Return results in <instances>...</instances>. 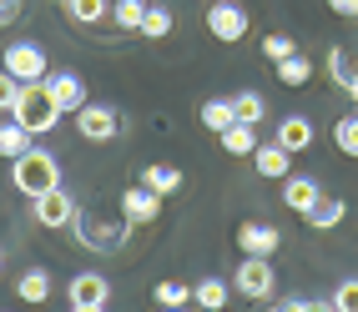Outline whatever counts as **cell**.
<instances>
[{"instance_id":"cell-4","label":"cell","mask_w":358,"mask_h":312,"mask_svg":"<svg viewBox=\"0 0 358 312\" xmlns=\"http://www.w3.org/2000/svg\"><path fill=\"white\" fill-rule=\"evenodd\" d=\"M232 287H237V292H243V297H252V302H262V297H273V287H278V277H273V267H268V257H248L243 267H237Z\"/></svg>"},{"instance_id":"cell-28","label":"cell","mask_w":358,"mask_h":312,"mask_svg":"<svg viewBox=\"0 0 358 312\" xmlns=\"http://www.w3.org/2000/svg\"><path fill=\"white\" fill-rule=\"evenodd\" d=\"M166 31H172V10H162V6H147V15H141V36L162 40Z\"/></svg>"},{"instance_id":"cell-29","label":"cell","mask_w":358,"mask_h":312,"mask_svg":"<svg viewBox=\"0 0 358 312\" xmlns=\"http://www.w3.org/2000/svg\"><path fill=\"white\" fill-rule=\"evenodd\" d=\"M333 141H338V151L358 156V116H343V121L333 126Z\"/></svg>"},{"instance_id":"cell-22","label":"cell","mask_w":358,"mask_h":312,"mask_svg":"<svg viewBox=\"0 0 358 312\" xmlns=\"http://www.w3.org/2000/svg\"><path fill=\"white\" fill-rule=\"evenodd\" d=\"M328 70H333V81H338L348 96H358V61H348L343 51H333L328 56Z\"/></svg>"},{"instance_id":"cell-6","label":"cell","mask_w":358,"mask_h":312,"mask_svg":"<svg viewBox=\"0 0 358 312\" xmlns=\"http://www.w3.org/2000/svg\"><path fill=\"white\" fill-rule=\"evenodd\" d=\"M76 217H81V211H76V202H71V191H45V197H36V222L41 227H76Z\"/></svg>"},{"instance_id":"cell-26","label":"cell","mask_w":358,"mask_h":312,"mask_svg":"<svg viewBox=\"0 0 358 312\" xmlns=\"http://www.w3.org/2000/svg\"><path fill=\"white\" fill-rule=\"evenodd\" d=\"M187 302H192V287L187 282H177V277L157 282V307H187Z\"/></svg>"},{"instance_id":"cell-3","label":"cell","mask_w":358,"mask_h":312,"mask_svg":"<svg viewBox=\"0 0 358 312\" xmlns=\"http://www.w3.org/2000/svg\"><path fill=\"white\" fill-rule=\"evenodd\" d=\"M6 70H10V76L15 81H45V76H51V61H45V51H41V45H6Z\"/></svg>"},{"instance_id":"cell-1","label":"cell","mask_w":358,"mask_h":312,"mask_svg":"<svg viewBox=\"0 0 358 312\" xmlns=\"http://www.w3.org/2000/svg\"><path fill=\"white\" fill-rule=\"evenodd\" d=\"M10 177H15V191H20V197L36 202V197H45V191L61 186V166H56L51 151L31 147V151H20V156L10 161Z\"/></svg>"},{"instance_id":"cell-16","label":"cell","mask_w":358,"mask_h":312,"mask_svg":"<svg viewBox=\"0 0 358 312\" xmlns=\"http://www.w3.org/2000/svg\"><path fill=\"white\" fill-rule=\"evenodd\" d=\"M318 197H323L318 181H308V177H288V181H282V202H288L293 211H308Z\"/></svg>"},{"instance_id":"cell-36","label":"cell","mask_w":358,"mask_h":312,"mask_svg":"<svg viewBox=\"0 0 358 312\" xmlns=\"http://www.w3.org/2000/svg\"><path fill=\"white\" fill-rule=\"evenodd\" d=\"M273 312H298V302H278V307H273Z\"/></svg>"},{"instance_id":"cell-15","label":"cell","mask_w":358,"mask_h":312,"mask_svg":"<svg viewBox=\"0 0 358 312\" xmlns=\"http://www.w3.org/2000/svg\"><path fill=\"white\" fill-rule=\"evenodd\" d=\"M343 211H348V207H343L338 197H318L313 207L303 211V217H308V227H318V232H328V227H338V222H343Z\"/></svg>"},{"instance_id":"cell-9","label":"cell","mask_w":358,"mask_h":312,"mask_svg":"<svg viewBox=\"0 0 358 312\" xmlns=\"http://www.w3.org/2000/svg\"><path fill=\"white\" fill-rule=\"evenodd\" d=\"M207 31L217 40H243L248 36V10L243 6H212L207 10Z\"/></svg>"},{"instance_id":"cell-12","label":"cell","mask_w":358,"mask_h":312,"mask_svg":"<svg viewBox=\"0 0 358 312\" xmlns=\"http://www.w3.org/2000/svg\"><path fill=\"white\" fill-rule=\"evenodd\" d=\"M227 297H232V287H227L222 277H207V282H197V287H192V302H197L202 312H222V307H227Z\"/></svg>"},{"instance_id":"cell-40","label":"cell","mask_w":358,"mask_h":312,"mask_svg":"<svg viewBox=\"0 0 358 312\" xmlns=\"http://www.w3.org/2000/svg\"><path fill=\"white\" fill-rule=\"evenodd\" d=\"M353 116H358V111H353Z\"/></svg>"},{"instance_id":"cell-27","label":"cell","mask_w":358,"mask_h":312,"mask_svg":"<svg viewBox=\"0 0 358 312\" xmlns=\"http://www.w3.org/2000/svg\"><path fill=\"white\" fill-rule=\"evenodd\" d=\"M232 111H237V121H243V126H257V121H262V96H257V91L232 96Z\"/></svg>"},{"instance_id":"cell-5","label":"cell","mask_w":358,"mask_h":312,"mask_svg":"<svg viewBox=\"0 0 358 312\" xmlns=\"http://www.w3.org/2000/svg\"><path fill=\"white\" fill-rule=\"evenodd\" d=\"M76 131L86 136V141H116V136H122V116H116L111 106H81L76 111Z\"/></svg>"},{"instance_id":"cell-38","label":"cell","mask_w":358,"mask_h":312,"mask_svg":"<svg viewBox=\"0 0 358 312\" xmlns=\"http://www.w3.org/2000/svg\"><path fill=\"white\" fill-rule=\"evenodd\" d=\"M162 312H187V307H162Z\"/></svg>"},{"instance_id":"cell-17","label":"cell","mask_w":358,"mask_h":312,"mask_svg":"<svg viewBox=\"0 0 358 312\" xmlns=\"http://www.w3.org/2000/svg\"><path fill=\"white\" fill-rule=\"evenodd\" d=\"M141 186H152V191H162V197H166V191H177L182 186V172H177V166H141Z\"/></svg>"},{"instance_id":"cell-19","label":"cell","mask_w":358,"mask_h":312,"mask_svg":"<svg viewBox=\"0 0 358 312\" xmlns=\"http://www.w3.org/2000/svg\"><path fill=\"white\" fill-rule=\"evenodd\" d=\"M222 147H227L232 156H252V151H257V126H243V121L227 126V131H222Z\"/></svg>"},{"instance_id":"cell-2","label":"cell","mask_w":358,"mask_h":312,"mask_svg":"<svg viewBox=\"0 0 358 312\" xmlns=\"http://www.w3.org/2000/svg\"><path fill=\"white\" fill-rule=\"evenodd\" d=\"M15 121L26 126L31 136H41V131H56V121H61V106H56V96L45 91V81H31L26 91H20V101H15Z\"/></svg>"},{"instance_id":"cell-8","label":"cell","mask_w":358,"mask_h":312,"mask_svg":"<svg viewBox=\"0 0 358 312\" xmlns=\"http://www.w3.org/2000/svg\"><path fill=\"white\" fill-rule=\"evenodd\" d=\"M45 91L56 96L61 116H76V111L86 106V86H81V76H71V70H56V76H45Z\"/></svg>"},{"instance_id":"cell-30","label":"cell","mask_w":358,"mask_h":312,"mask_svg":"<svg viewBox=\"0 0 358 312\" xmlns=\"http://www.w3.org/2000/svg\"><path fill=\"white\" fill-rule=\"evenodd\" d=\"M20 91H26V81H15L10 70H0V111H15V101H20Z\"/></svg>"},{"instance_id":"cell-24","label":"cell","mask_w":358,"mask_h":312,"mask_svg":"<svg viewBox=\"0 0 358 312\" xmlns=\"http://www.w3.org/2000/svg\"><path fill=\"white\" fill-rule=\"evenodd\" d=\"M15 292H20V297H26V302H45V297H51V277H45L41 267H31L26 277H20V282H15Z\"/></svg>"},{"instance_id":"cell-35","label":"cell","mask_w":358,"mask_h":312,"mask_svg":"<svg viewBox=\"0 0 358 312\" xmlns=\"http://www.w3.org/2000/svg\"><path fill=\"white\" fill-rule=\"evenodd\" d=\"M298 312H333V302H298Z\"/></svg>"},{"instance_id":"cell-33","label":"cell","mask_w":358,"mask_h":312,"mask_svg":"<svg viewBox=\"0 0 358 312\" xmlns=\"http://www.w3.org/2000/svg\"><path fill=\"white\" fill-rule=\"evenodd\" d=\"M20 6H26V0H0V26H15V20H20Z\"/></svg>"},{"instance_id":"cell-7","label":"cell","mask_w":358,"mask_h":312,"mask_svg":"<svg viewBox=\"0 0 358 312\" xmlns=\"http://www.w3.org/2000/svg\"><path fill=\"white\" fill-rule=\"evenodd\" d=\"M122 217H127L131 227L157 222V217H162V191H152V186H127V191H122Z\"/></svg>"},{"instance_id":"cell-14","label":"cell","mask_w":358,"mask_h":312,"mask_svg":"<svg viewBox=\"0 0 358 312\" xmlns=\"http://www.w3.org/2000/svg\"><path fill=\"white\" fill-rule=\"evenodd\" d=\"M288 156H293V151H282L278 141H273V147H257V151H252V161H257V177H273V181H282V177H288Z\"/></svg>"},{"instance_id":"cell-34","label":"cell","mask_w":358,"mask_h":312,"mask_svg":"<svg viewBox=\"0 0 358 312\" xmlns=\"http://www.w3.org/2000/svg\"><path fill=\"white\" fill-rule=\"evenodd\" d=\"M328 6L338 10V15H358V0H328Z\"/></svg>"},{"instance_id":"cell-25","label":"cell","mask_w":358,"mask_h":312,"mask_svg":"<svg viewBox=\"0 0 358 312\" xmlns=\"http://www.w3.org/2000/svg\"><path fill=\"white\" fill-rule=\"evenodd\" d=\"M141 15H147V0H116L111 6V20L122 31H141Z\"/></svg>"},{"instance_id":"cell-31","label":"cell","mask_w":358,"mask_h":312,"mask_svg":"<svg viewBox=\"0 0 358 312\" xmlns=\"http://www.w3.org/2000/svg\"><path fill=\"white\" fill-rule=\"evenodd\" d=\"M293 51H298V45L288 36H268V40H262V56H268V61H288Z\"/></svg>"},{"instance_id":"cell-39","label":"cell","mask_w":358,"mask_h":312,"mask_svg":"<svg viewBox=\"0 0 358 312\" xmlns=\"http://www.w3.org/2000/svg\"><path fill=\"white\" fill-rule=\"evenodd\" d=\"M0 272H6V257H0Z\"/></svg>"},{"instance_id":"cell-13","label":"cell","mask_w":358,"mask_h":312,"mask_svg":"<svg viewBox=\"0 0 358 312\" xmlns=\"http://www.w3.org/2000/svg\"><path fill=\"white\" fill-rule=\"evenodd\" d=\"M278 147L282 151H308L313 147V126H308L303 116H288V121L278 126Z\"/></svg>"},{"instance_id":"cell-32","label":"cell","mask_w":358,"mask_h":312,"mask_svg":"<svg viewBox=\"0 0 358 312\" xmlns=\"http://www.w3.org/2000/svg\"><path fill=\"white\" fill-rule=\"evenodd\" d=\"M333 312H358V282H338V292H333Z\"/></svg>"},{"instance_id":"cell-20","label":"cell","mask_w":358,"mask_h":312,"mask_svg":"<svg viewBox=\"0 0 358 312\" xmlns=\"http://www.w3.org/2000/svg\"><path fill=\"white\" fill-rule=\"evenodd\" d=\"M308 76H313V61H308L303 51H293L288 61H278V81H282V86H303Z\"/></svg>"},{"instance_id":"cell-23","label":"cell","mask_w":358,"mask_h":312,"mask_svg":"<svg viewBox=\"0 0 358 312\" xmlns=\"http://www.w3.org/2000/svg\"><path fill=\"white\" fill-rule=\"evenodd\" d=\"M20 151H31V131L26 126H0V156H6V161H15Z\"/></svg>"},{"instance_id":"cell-37","label":"cell","mask_w":358,"mask_h":312,"mask_svg":"<svg viewBox=\"0 0 358 312\" xmlns=\"http://www.w3.org/2000/svg\"><path fill=\"white\" fill-rule=\"evenodd\" d=\"M71 312H106V307H71Z\"/></svg>"},{"instance_id":"cell-10","label":"cell","mask_w":358,"mask_h":312,"mask_svg":"<svg viewBox=\"0 0 358 312\" xmlns=\"http://www.w3.org/2000/svg\"><path fill=\"white\" fill-rule=\"evenodd\" d=\"M278 227H268V222H243L237 227V247H243L248 257H273L278 252Z\"/></svg>"},{"instance_id":"cell-18","label":"cell","mask_w":358,"mask_h":312,"mask_svg":"<svg viewBox=\"0 0 358 312\" xmlns=\"http://www.w3.org/2000/svg\"><path fill=\"white\" fill-rule=\"evenodd\" d=\"M61 6L71 10V20H81V26H101V20L111 15L106 0H61Z\"/></svg>"},{"instance_id":"cell-21","label":"cell","mask_w":358,"mask_h":312,"mask_svg":"<svg viewBox=\"0 0 358 312\" xmlns=\"http://www.w3.org/2000/svg\"><path fill=\"white\" fill-rule=\"evenodd\" d=\"M202 126H212V131H227V126H237V111H232V101H202Z\"/></svg>"},{"instance_id":"cell-11","label":"cell","mask_w":358,"mask_h":312,"mask_svg":"<svg viewBox=\"0 0 358 312\" xmlns=\"http://www.w3.org/2000/svg\"><path fill=\"white\" fill-rule=\"evenodd\" d=\"M106 297H111V282L96 272H81L71 282V307H106Z\"/></svg>"}]
</instances>
